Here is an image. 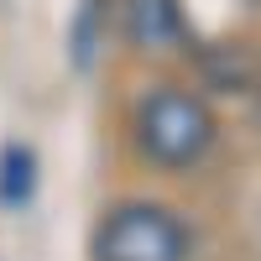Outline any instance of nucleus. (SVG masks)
I'll return each mask as SVG.
<instances>
[{
    "label": "nucleus",
    "mask_w": 261,
    "mask_h": 261,
    "mask_svg": "<svg viewBox=\"0 0 261 261\" xmlns=\"http://www.w3.org/2000/svg\"><path fill=\"white\" fill-rule=\"evenodd\" d=\"M37 188V157L27 146H6L0 151V204H27Z\"/></svg>",
    "instance_id": "4"
},
{
    "label": "nucleus",
    "mask_w": 261,
    "mask_h": 261,
    "mask_svg": "<svg viewBox=\"0 0 261 261\" xmlns=\"http://www.w3.org/2000/svg\"><path fill=\"white\" fill-rule=\"evenodd\" d=\"M136 141L157 167H193L214 146V115L199 94L162 84L136 105Z\"/></svg>",
    "instance_id": "1"
},
{
    "label": "nucleus",
    "mask_w": 261,
    "mask_h": 261,
    "mask_svg": "<svg viewBox=\"0 0 261 261\" xmlns=\"http://www.w3.org/2000/svg\"><path fill=\"white\" fill-rule=\"evenodd\" d=\"M188 225L162 204H120L94 230V261H188Z\"/></svg>",
    "instance_id": "2"
},
{
    "label": "nucleus",
    "mask_w": 261,
    "mask_h": 261,
    "mask_svg": "<svg viewBox=\"0 0 261 261\" xmlns=\"http://www.w3.org/2000/svg\"><path fill=\"white\" fill-rule=\"evenodd\" d=\"M125 32L136 47H172L183 42V6L178 0H125Z\"/></svg>",
    "instance_id": "3"
}]
</instances>
